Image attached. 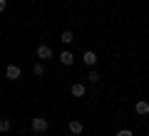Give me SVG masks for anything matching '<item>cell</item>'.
I'll use <instances>...</instances> for the list:
<instances>
[{"label":"cell","mask_w":149,"mask_h":136,"mask_svg":"<svg viewBox=\"0 0 149 136\" xmlns=\"http://www.w3.org/2000/svg\"><path fill=\"white\" fill-rule=\"evenodd\" d=\"M70 92H72V97H85L87 89H85V84H82V82H74L72 87H70Z\"/></svg>","instance_id":"cell-8"},{"label":"cell","mask_w":149,"mask_h":136,"mask_svg":"<svg viewBox=\"0 0 149 136\" xmlns=\"http://www.w3.org/2000/svg\"><path fill=\"white\" fill-rule=\"evenodd\" d=\"M134 111H137L139 116H147V114H149V101H144V99H139L137 104H134Z\"/></svg>","instance_id":"cell-6"},{"label":"cell","mask_w":149,"mask_h":136,"mask_svg":"<svg viewBox=\"0 0 149 136\" xmlns=\"http://www.w3.org/2000/svg\"><path fill=\"white\" fill-rule=\"evenodd\" d=\"M30 129H32V134H45V131L50 129V121L45 119V116H35V119L30 121Z\"/></svg>","instance_id":"cell-1"},{"label":"cell","mask_w":149,"mask_h":136,"mask_svg":"<svg viewBox=\"0 0 149 136\" xmlns=\"http://www.w3.org/2000/svg\"><path fill=\"white\" fill-rule=\"evenodd\" d=\"M60 42H62V45H72V42H74V35H72L70 30H65L62 35H60Z\"/></svg>","instance_id":"cell-9"},{"label":"cell","mask_w":149,"mask_h":136,"mask_svg":"<svg viewBox=\"0 0 149 136\" xmlns=\"http://www.w3.org/2000/svg\"><path fill=\"white\" fill-rule=\"evenodd\" d=\"M87 79H90L92 84H97V82H100V74H97V69H92V72L87 74Z\"/></svg>","instance_id":"cell-12"},{"label":"cell","mask_w":149,"mask_h":136,"mask_svg":"<svg viewBox=\"0 0 149 136\" xmlns=\"http://www.w3.org/2000/svg\"><path fill=\"white\" fill-rule=\"evenodd\" d=\"M32 74H35V77H45V64L42 62H35V64H32Z\"/></svg>","instance_id":"cell-10"},{"label":"cell","mask_w":149,"mask_h":136,"mask_svg":"<svg viewBox=\"0 0 149 136\" xmlns=\"http://www.w3.org/2000/svg\"><path fill=\"white\" fill-rule=\"evenodd\" d=\"M117 136H134V131L132 129H122V131H117Z\"/></svg>","instance_id":"cell-13"},{"label":"cell","mask_w":149,"mask_h":136,"mask_svg":"<svg viewBox=\"0 0 149 136\" xmlns=\"http://www.w3.org/2000/svg\"><path fill=\"white\" fill-rule=\"evenodd\" d=\"M60 64H65V67H72V64H74V55L70 52V50L60 52Z\"/></svg>","instance_id":"cell-5"},{"label":"cell","mask_w":149,"mask_h":136,"mask_svg":"<svg viewBox=\"0 0 149 136\" xmlns=\"http://www.w3.org/2000/svg\"><path fill=\"white\" fill-rule=\"evenodd\" d=\"M82 62H85L87 67H95V64H97V55L92 52V50H87V52L82 55Z\"/></svg>","instance_id":"cell-7"},{"label":"cell","mask_w":149,"mask_h":136,"mask_svg":"<svg viewBox=\"0 0 149 136\" xmlns=\"http://www.w3.org/2000/svg\"><path fill=\"white\" fill-rule=\"evenodd\" d=\"M35 57L37 59H52V47H50V45H37Z\"/></svg>","instance_id":"cell-2"},{"label":"cell","mask_w":149,"mask_h":136,"mask_svg":"<svg viewBox=\"0 0 149 136\" xmlns=\"http://www.w3.org/2000/svg\"><path fill=\"white\" fill-rule=\"evenodd\" d=\"M5 8H8V0H0V12H5Z\"/></svg>","instance_id":"cell-14"},{"label":"cell","mask_w":149,"mask_h":136,"mask_svg":"<svg viewBox=\"0 0 149 136\" xmlns=\"http://www.w3.org/2000/svg\"><path fill=\"white\" fill-rule=\"evenodd\" d=\"M67 129H70V134L80 136L82 131H85V126H82V121H80V119H72V121H70V124H67Z\"/></svg>","instance_id":"cell-4"},{"label":"cell","mask_w":149,"mask_h":136,"mask_svg":"<svg viewBox=\"0 0 149 136\" xmlns=\"http://www.w3.org/2000/svg\"><path fill=\"white\" fill-rule=\"evenodd\" d=\"M20 74H22V69L17 67V64H8V67H5V77L13 79V82H15V79H20Z\"/></svg>","instance_id":"cell-3"},{"label":"cell","mask_w":149,"mask_h":136,"mask_svg":"<svg viewBox=\"0 0 149 136\" xmlns=\"http://www.w3.org/2000/svg\"><path fill=\"white\" fill-rule=\"evenodd\" d=\"M10 126H13V121H10V119H0V134L10 131Z\"/></svg>","instance_id":"cell-11"}]
</instances>
